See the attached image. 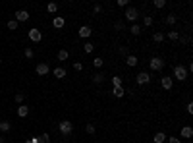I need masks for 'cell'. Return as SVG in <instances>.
Instances as JSON below:
<instances>
[{"instance_id":"1","label":"cell","mask_w":193,"mask_h":143,"mask_svg":"<svg viewBox=\"0 0 193 143\" xmlns=\"http://www.w3.org/2000/svg\"><path fill=\"white\" fill-rule=\"evenodd\" d=\"M58 130H60V134H62L64 137H70L72 131H74V124L70 122V120H62V122L58 124Z\"/></svg>"},{"instance_id":"2","label":"cell","mask_w":193,"mask_h":143,"mask_svg":"<svg viewBox=\"0 0 193 143\" xmlns=\"http://www.w3.org/2000/svg\"><path fill=\"white\" fill-rule=\"evenodd\" d=\"M187 70H185V66H181V64H178V66H174V78L176 79H180V81H185L187 79Z\"/></svg>"},{"instance_id":"3","label":"cell","mask_w":193,"mask_h":143,"mask_svg":"<svg viewBox=\"0 0 193 143\" xmlns=\"http://www.w3.org/2000/svg\"><path fill=\"white\" fill-rule=\"evenodd\" d=\"M149 66H151V70H153V72H160L164 66H166V62H164L160 56H153V58L149 60Z\"/></svg>"},{"instance_id":"4","label":"cell","mask_w":193,"mask_h":143,"mask_svg":"<svg viewBox=\"0 0 193 143\" xmlns=\"http://www.w3.org/2000/svg\"><path fill=\"white\" fill-rule=\"evenodd\" d=\"M124 16H126L128 21H137V19H139V10L133 8V6H128V8H126V14H124Z\"/></svg>"},{"instance_id":"5","label":"cell","mask_w":193,"mask_h":143,"mask_svg":"<svg viewBox=\"0 0 193 143\" xmlns=\"http://www.w3.org/2000/svg\"><path fill=\"white\" fill-rule=\"evenodd\" d=\"M135 81H137L139 85H147V83L151 81V74L149 72H139L137 78H135Z\"/></svg>"},{"instance_id":"6","label":"cell","mask_w":193,"mask_h":143,"mask_svg":"<svg viewBox=\"0 0 193 143\" xmlns=\"http://www.w3.org/2000/svg\"><path fill=\"white\" fill-rule=\"evenodd\" d=\"M35 72H37V75H41V78H44V75H47V74L50 72V68H48V64H47V62H41V64H37Z\"/></svg>"},{"instance_id":"7","label":"cell","mask_w":193,"mask_h":143,"mask_svg":"<svg viewBox=\"0 0 193 143\" xmlns=\"http://www.w3.org/2000/svg\"><path fill=\"white\" fill-rule=\"evenodd\" d=\"M77 33H79V37H81V39H89L91 35H93V29H91L89 25H81Z\"/></svg>"},{"instance_id":"8","label":"cell","mask_w":193,"mask_h":143,"mask_svg":"<svg viewBox=\"0 0 193 143\" xmlns=\"http://www.w3.org/2000/svg\"><path fill=\"white\" fill-rule=\"evenodd\" d=\"M29 39H31L33 43H39V41L43 39V33H41L37 27H33V29H29Z\"/></svg>"},{"instance_id":"9","label":"cell","mask_w":193,"mask_h":143,"mask_svg":"<svg viewBox=\"0 0 193 143\" xmlns=\"http://www.w3.org/2000/svg\"><path fill=\"white\" fill-rule=\"evenodd\" d=\"M160 85H162V89L170 91V89H172V85H174V79L168 78V75H164V78H160Z\"/></svg>"},{"instance_id":"10","label":"cell","mask_w":193,"mask_h":143,"mask_svg":"<svg viewBox=\"0 0 193 143\" xmlns=\"http://www.w3.org/2000/svg\"><path fill=\"white\" fill-rule=\"evenodd\" d=\"M31 16H29V12H27V10H18V12H16V21H18V23H19V21H27Z\"/></svg>"},{"instance_id":"11","label":"cell","mask_w":193,"mask_h":143,"mask_svg":"<svg viewBox=\"0 0 193 143\" xmlns=\"http://www.w3.org/2000/svg\"><path fill=\"white\" fill-rule=\"evenodd\" d=\"M181 137H184V139H191L193 137V128L191 126H184V128H181Z\"/></svg>"},{"instance_id":"12","label":"cell","mask_w":193,"mask_h":143,"mask_svg":"<svg viewBox=\"0 0 193 143\" xmlns=\"http://www.w3.org/2000/svg\"><path fill=\"white\" fill-rule=\"evenodd\" d=\"M52 25H54L56 29H62V27L66 25V21H64V18H62V16H56V18L52 19Z\"/></svg>"},{"instance_id":"13","label":"cell","mask_w":193,"mask_h":143,"mask_svg":"<svg viewBox=\"0 0 193 143\" xmlns=\"http://www.w3.org/2000/svg\"><path fill=\"white\" fill-rule=\"evenodd\" d=\"M126 64L130 66V68H133V66L139 64V60H137V56H133V54H128V56H126Z\"/></svg>"},{"instance_id":"14","label":"cell","mask_w":193,"mask_h":143,"mask_svg":"<svg viewBox=\"0 0 193 143\" xmlns=\"http://www.w3.org/2000/svg\"><path fill=\"white\" fill-rule=\"evenodd\" d=\"M12 130V122H8V120H0V131H10Z\"/></svg>"},{"instance_id":"15","label":"cell","mask_w":193,"mask_h":143,"mask_svg":"<svg viewBox=\"0 0 193 143\" xmlns=\"http://www.w3.org/2000/svg\"><path fill=\"white\" fill-rule=\"evenodd\" d=\"M27 114H29V108H27L25 105H19V106H18V116H19V118H25Z\"/></svg>"},{"instance_id":"16","label":"cell","mask_w":193,"mask_h":143,"mask_svg":"<svg viewBox=\"0 0 193 143\" xmlns=\"http://www.w3.org/2000/svg\"><path fill=\"white\" fill-rule=\"evenodd\" d=\"M52 74H54V78H58V79H64V78H66V70H64V68H54Z\"/></svg>"},{"instance_id":"17","label":"cell","mask_w":193,"mask_h":143,"mask_svg":"<svg viewBox=\"0 0 193 143\" xmlns=\"http://www.w3.org/2000/svg\"><path fill=\"white\" fill-rule=\"evenodd\" d=\"M112 95H114L116 99H122L124 95H126V91H124V87H114V89H112Z\"/></svg>"},{"instance_id":"18","label":"cell","mask_w":193,"mask_h":143,"mask_svg":"<svg viewBox=\"0 0 193 143\" xmlns=\"http://www.w3.org/2000/svg\"><path fill=\"white\" fill-rule=\"evenodd\" d=\"M153 141H155V143H164V141H166V134H162V131H158V134H155Z\"/></svg>"},{"instance_id":"19","label":"cell","mask_w":193,"mask_h":143,"mask_svg":"<svg viewBox=\"0 0 193 143\" xmlns=\"http://www.w3.org/2000/svg\"><path fill=\"white\" fill-rule=\"evenodd\" d=\"M153 41H155V43H162V41H164V33H162V31H156L155 35H153Z\"/></svg>"},{"instance_id":"20","label":"cell","mask_w":193,"mask_h":143,"mask_svg":"<svg viewBox=\"0 0 193 143\" xmlns=\"http://www.w3.org/2000/svg\"><path fill=\"white\" fill-rule=\"evenodd\" d=\"M164 23H166V25H174V23H176V16H174V14L166 16V18H164Z\"/></svg>"},{"instance_id":"21","label":"cell","mask_w":193,"mask_h":143,"mask_svg":"<svg viewBox=\"0 0 193 143\" xmlns=\"http://www.w3.org/2000/svg\"><path fill=\"white\" fill-rule=\"evenodd\" d=\"M93 81H95V83H103V81H104V74L97 72V74L93 75Z\"/></svg>"},{"instance_id":"22","label":"cell","mask_w":193,"mask_h":143,"mask_svg":"<svg viewBox=\"0 0 193 143\" xmlns=\"http://www.w3.org/2000/svg\"><path fill=\"white\" fill-rule=\"evenodd\" d=\"M83 50H85L87 54H91V52H93V50H95V45H93V43H89V41H87V43H85V45H83Z\"/></svg>"},{"instance_id":"23","label":"cell","mask_w":193,"mask_h":143,"mask_svg":"<svg viewBox=\"0 0 193 143\" xmlns=\"http://www.w3.org/2000/svg\"><path fill=\"white\" fill-rule=\"evenodd\" d=\"M143 25L145 27H151L153 25V16H143Z\"/></svg>"},{"instance_id":"24","label":"cell","mask_w":193,"mask_h":143,"mask_svg":"<svg viewBox=\"0 0 193 143\" xmlns=\"http://www.w3.org/2000/svg\"><path fill=\"white\" fill-rule=\"evenodd\" d=\"M68 56H70V54H68V50H64V49H62V50H58V60H62V62H64V60H68Z\"/></svg>"},{"instance_id":"25","label":"cell","mask_w":193,"mask_h":143,"mask_svg":"<svg viewBox=\"0 0 193 143\" xmlns=\"http://www.w3.org/2000/svg\"><path fill=\"white\" fill-rule=\"evenodd\" d=\"M122 78H120V75H114V78H112V85H114V87H122Z\"/></svg>"},{"instance_id":"26","label":"cell","mask_w":193,"mask_h":143,"mask_svg":"<svg viewBox=\"0 0 193 143\" xmlns=\"http://www.w3.org/2000/svg\"><path fill=\"white\" fill-rule=\"evenodd\" d=\"M47 10H48L50 14H56V12H58V4H54V2H50V4L47 6Z\"/></svg>"},{"instance_id":"27","label":"cell","mask_w":193,"mask_h":143,"mask_svg":"<svg viewBox=\"0 0 193 143\" xmlns=\"http://www.w3.org/2000/svg\"><path fill=\"white\" fill-rule=\"evenodd\" d=\"M23 54H25V58H27V60H31V58H33V56H35V50H33V49H29V47H27V49H25V52H23Z\"/></svg>"},{"instance_id":"28","label":"cell","mask_w":193,"mask_h":143,"mask_svg":"<svg viewBox=\"0 0 193 143\" xmlns=\"http://www.w3.org/2000/svg\"><path fill=\"white\" fill-rule=\"evenodd\" d=\"M168 39H170V41H178V39H180V33H178V31H170V33H168Z\"/></svg>"},{"instance_id":"29","label":"cell","mask_w":193,"mask_h":143,"mask_svg":"<svg viewBox=\"0 0 193 143\" xmlns=\"http://www.w3.org/2000/svg\"><path fill=\"white\" fill-rule=\"evenodd\" d=\"M18 25H19V23H18L16 19H10V21H8V29H12V31H16V29H18Z\"/></svg>"},{"instance_id":"30","label":"cell","mask_w":193,"mask_h":143,"mask_svg":"<svg viewBox=\"0 0 193 143\" xmlns=\"http://www.w3.org/2000/svg\"><path fill=\"white\" fill-rule=\"evenodd\" d=\"M130 31H131V33H133V35H139V33H141V27H139V25H137V23H133V25H131V27H130Z\"/></svg>"},{"instance_id":"31","label":"cell","mask_w":193,"mask_h":143,"mask_svg":"<svg viewBox=\"0 0 193 143\" xmlns=\"http://www.w3.org/2000/svg\"><path fill=\"white\" fill-rule=\"evenodd\" d=\"M93 64H95V68H103V64H104V60L100 58V56H97V58L93 60Z\"/></svg>"},{"instance_id":"32","label":"cell","mask_w":193,"mask_h":143,"mask_svg":"<svg viewBox=\"0 0 193 143\" xmlns=\"http://www.w3.org/2000/svg\"><path fill=\"white\" fill-rule=\"evenodd\" d=\"M39 139H41V143H50V135H48V134L39 135Z\"/></svg>"},{"instance_id":"33","label":"cell","mask_w":193,"mask_h":143,"mask_svg":"<svg viewBox=\"0 0 193 143\" xmlns=\"http://www.w3.org/2000/svg\"><path fill=\"white\" fill-rule=\"evenodd\" d=\"M153 4H155V8H164L166 6V0H155Z\"/></svg>"},{"instance_id":"34","label":"cell","mask_w":193,"mask_h":143,"mask_svg":"<svg viewBox=\"0 0 193 143\" xmlns=\"http://www.w3.org/2000/svg\"><path fill=\"white\" fill-rule=\"evenodd\" d=\"M118 52H120V56L126 58L128 56V47H118Z\"/></svg>"},{"instance_id":"35","label":"cell","mask_w":193,"mask_h":143,"mask_svg":"<svg viewBox=\"0 0 193 143\" xmlns=\"http://www.w3.org/2000/svg\"><path fill=\"white\" fill-rule=\"evenodd\" d=\"M85 131H87V134H95V131H97V128H95L93 124H87V126H85Z\"/></svg>"},{"instance_id":"36","label":"cell","mask_w":193,"mask_h":143,"mask_svg":"<svg viewBox=\"0 0 193 143\" xmlns=\"http://www.w3.org/2000/svg\"><path fill=\"white\" fill-rule=\"evenodd\" d=\"M14 99H16V103H23L25 95H23V93H16V97H14Z\"/></svg>"},{"instance_id":"37","label":"cell","mask_w":193,"mask_h":143,"mask_svg":"<svg viewBox=\"0 0 193 143\" xmlns=\"http://www.w3.org/2000/svg\"><path fill=\"white\" fill-rule=\"evenodd\" d=\"M74 70H75V72H81V70H83V64H81V62H74Z\"/></svg>"},{"instance_id":"38","label":"cell","mask_w":193,"mask_h":143,"mask_svg":"<svg viewBox=\"0 0 193 143\" xmlns=\"http://www.w3.org/2000/svg\"><path fill=\"white\" fill-rule=\"evenodd\" d=\"M116 6H118V8H124V6H128V0H116Z\"/></svg>"},{"instance_id":"39","label":"cell","mask_w":193,"mask_h":143,"mask_svg":"<svg viewBox=\"0 0 193 143\" xmlns=\"http://www.w3.org/2000/svg\"><path fill=\"white\" fill-rule=\"evenodd\" d=\"M93 12H95V14H100V12H103V6H100V4H95V6H93Z\"/></svg>"},{"instance_id":"40","label":"cell","mask_w":193,"mask_h":143,"mask_svg":"<svg viewBox=\"0 0 193 143\" xmlns=\"http://www.w3.org/2000/svg\"><path fill=\"white\" fill-rule=\"evenodd\" d=\"M168 143H181L180 137H168Z\"/></svg>"},{"instance_id":"41","label":"cell","mask_w":193,"mask_h":143,"mask_svg":"<svg viewBox=\"0 0 193 143\" xmlns=\"http://www.w3.org/2000/svg\"><path fill=\"white\" fill-rule=\"evenodd\" d=\"M126 25H124V21H116V29H124Z\"/></svg>"},{"instance_id":"42","label":"cell","mask_w":193,"mask_h":143,"mask_svg":"<svg viewBox=\"0 0 193 143\" xmlns=\"http://www.w3.org/2000/svg\"><path fill=\"white\" fill-rule=\"evenodd\" d=\"M187 112L193 114V103H187Z\"/></svg>"},{"instance_id":"43","label":"cell","mask_w":193,"mask_h":143,"mask_svg":"<svg viewBox=\"0 0 193 143\" xmlns=\"http://www.w3.org/2000/svg\"><path fill=\"white\" fill-rule=\"evenodd\" d=\"M0 143H6V137H0Z\"/></svg>"},{"instance_id":"44","label":"cell","mask_w":193,"mask_h":143,"mask_svg":"<svg viewBox=\"0 0 193 143\" xmlns=\"http://www.w3.org/2000/svg\"><path fill=\"white\" fill-rule=\"evenodd\" d=\"M0 64H2V58H0Z\"/></svg>"},{"instance_id":"45","label":"cell","mask_w":193,"mask_h":143,"mask_svg":"<svg viewBox=\"0 0 193 143\" xmlns=\"http://www.w3.org/2000/svg\"><path fill=\"white\" fill-rule=\"evenodd\" d=\"M50 143H52V141H50Z\"/></svg>"}]
</instances>
